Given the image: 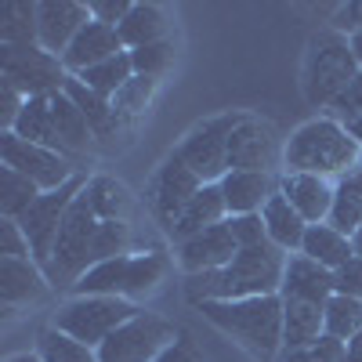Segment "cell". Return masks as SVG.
<instances>
[{
  "mask_svg": "<svg viewBox=\"0 0 362 362\" xmlns=\"http://www.w3.org/2000/svg\"><path fill=\"white\" fill-rule=\"evenodd\" d=\"M286 250L276 243H261L250 250H239L225 268L199 272L185 279V297L192 305H210V300H247V297H272L283 286L286 272Z\"/></svg>",
  "mask_w": 362,
  "mask_h": 362,
  "instance_id": "1",
  "label": "cell"
},
{
  "mask_svg": "<svg viewBox=\"0 0 362 362\" xmlns=\"http://www.w3.org/2000/svg\"><path fill=\"white\" fill-rule=\"evenodd\" d=\"M362 163V145L348 134L337 116H315L300 124L283 145V170L319 174L337 181Z\"/></svg>",
  "mask_w": 362,
  "mask_h": 362,
  "instance_id": "2",
  "label": "cell"
},
{
  "mask_svg": "<svg viewBox=\"0 0 362 362\" xmlns=\"http://www.w3.org/2000/svg\"><path fill=\"white\" fill-rule=\"evenodd\" d=\"M206 322H214L243 351L261 362H279L283 355V297H247V300H210L199 305Z\"/></svg>",
  "mask_w": 362,
  "mask_h": 362,
  "instance_id": "3",
  "label": "cell"
},
{
  "mask_svg": "<svg viewBox=\"0 0 362 362\" xmlns=\"http://www.w3.org/2000/svg\"><path fill=\"white\" fill-rule=\"evenodd\" d=\"M102 218L95 203L87 199V192L80 189V196L73 199L69 214L62 221V232H58L54 254L44 268V276L51 279L54 290H73L90 268L98 264V235H102Z\"/></svg>",
  "mask_w": 362,
  "mask_h": 362,
  "instance_id": "4",
  "label": "cell"
},
{
  "mask_svg": "<svg viewBox=\"0 0 362 362\" xmlns=\"http://www.w3.org/2000/svg\"><path fill=\"white\" fill-rule=\"evenodd\" d=\"M358 58L351 51V40L344 33H337L334 25L319 29L308 40L305 51V66H300V87H305V98L319 109H334L344 90L355 83L358 76Z\"/></svg>",
  "mask_w": 362,
  "mask_h": 362,
  "instance_id": "5",
  "label": "cell"
},
{
  "mask_svg": "<svg viewBox=\"0 0 362 362\" xmlns=\"http://www.w3.org/2000/svg\"><path fill=\"white\" fill-rule=\"evenodd\" d=\"M167 268H170V261H167L163 250H131V254H119V257H109V261L95 264L73 286V293L76 297H124V300H134V297L153 293L163 283Z\"/></svg>",
  "mask_w": 362,
  "mask_h": 362,
  "instance_id": "6",
  "label": "cell"
},
{
  "mask_svg": "<svg viewBox=\"0 0 362 362\" xmlns=\"http://www.w3.org/2000/svg\"><path fill=\"white\" fill-rule=\"evenodd\" d=\"M138 312L141 308H134V300H124V297H76L73 293L66 305H58L51 326L87 348H102Z\"/></svg>",
  "mask_w": 362,
  "mask_h": 362,
  "instance_id": "7",
  "label": "cell"
},
{
  "mask_svg": "<svg viewBox=\"0 0 362 362\" xmlns=\"http://www.w3.org/2000/svg\"><path fill=\"white\" fill-rule=\"evenodd\" d=\"M247 112H221V116H206L203 124H196L185 138L177 141L174 156L185 163L203 185H218L228 174V138L235 124Z\"/></svg>",
  "mask_w": 362,
  "mask_h": 362,
  "instance_id": "8",
  "label": "cell"
},
{
  "mask_svg": "<svg viewBox=\"0 0 362 362\" xmlns=\"http://www.w3.org/2000/svg\"><path fill=\"white\" fill-rule=\"evenodd\" d=\"M181 334V326L156 312H138L98 348L102 362H156Z\"/></svg>",
  "mask_w": 362,
  "mask_h": 362,
  "instance_id": "9",
  "label": "cell"
},
{
  "mask_svg": "<svg viewBox=\"0 0 362 362\" xmlns=\"http://www.w3.org/2000/svg\"><path fill=\"white\" fill-rule=\"evenodd\" d=\"M0 80H8L25 98H51L66 87L69 73L58 54L33 44V47H0Z\"/></svg>",
  "mask_w": 362,
  "mask_h": 362,
  "instance_id": "10",
  "label": "cell"
},
{
  "mask_svg": "<svg viewBox=\"0 0 362 362\" xmlns=\"http://www.w3.org/2000/svg\"><path fill=\"white\" fill-rule=\"evenodd\" d=\"M0 163L29 177L40 192H54L76 177V163L47 145H33L15 131H0Z\"/></svg>",
  "mask_w": 362,
  "mask_h": 362,
  "instance_id": "11",
  "label": "cell"
},
{
  "mask_svg": "<svg viewBox=\"0 0 362 362\" xmlns=\"http://www.w3.org/2000/svg\"><path fill=\"white\" fill-rule=\"evenodd\" d=\"M83 185H87V177L76 174L69 185L54 189V192H44V196L18 218V225H22L25 239H29V254H33V261H37L40 268H47V261H51V254H54V243H58V232H62V221H66L69 206H73V199L80 196Z\"/></svg>",
  "mask_w": 362,
  "mask_h": 362,
  "instance_id": "12",
  "label": "cell"
},
{
  "mask_svg": "<svg viewBox=\"0 0 362 362\" xmlns=\"http://www.w3.org/2000/svg\"><path fill=\"white\" fill-rule=\"evenodd\" d=\"M283 138L257 116H243L228 138V170L283 174Z\"/></svg>",
  "mask_w": 362,
  "mask_h": 362,
  "instance_id": "13",
  "label": "cell"
},
{
  "mask_svg": "<svg viewBox=\"0 0 362 362\" xmlns=\"http://www.w3.org/2000/svg\"><path fill=\"white\" fill-rule=\"evenodd\" d=\"M203 189V181L181 163L174 153L156 167L153 181H148V189H145V203H148V214L156 218V225L163 232H170V225L177 221V214L185 210V203Z\"/></svg>",
  "mask_w": 362,
  "mask_h": 362,
  "instance_id": "14",
  "label": "cell"
},
{
  "mask_svg": "<svg viewBox=\"0 0 362 362\" xmlns=\"http://www.w3.org/2000/svg\"><path fill=\"white\" fill-rule=\"evenodd\" d=\"M90 22V8L80 0H37V40L44 51L62 58L80 29Z\"/></svg>",
  "mask_w": 362,
  "mask_h": 362,
  "instance_id": "15",
  "label": "cell"
},
{
  "mask_svg": "<svg viewBox=\"0 0 362 362\" xmlns=\"http://www.w3.org/2000/svg\"><path fill=\"white\" fill-rule=\"evenodd\" d=\"M47 293L51 279L33 257H0V300L8 315H15L22 305H37Z\"/></svg>",
  "mask_w": 362,
  "mask_h": 362,
  "instance_id": "16",
  "label": "cell"
},
{
  "mask_svg": "<svg viewBox=\"0 0 362 362\" xmlns=\"http://www.w3.org/2000/svg\"><path fill=\"white\" fill-rule=\"evenodd\" d=\"M279 192L290 199V206H293L308 225H322V221H329V210H334L337 181L319 177V174L283 170V174H279Z\"/></svg>",
  "mask_w": 362,
  "mask_h": 362,
  "instance_id": "17",
  "label": "cell"
},
{
  "mask_svg": "<svg viewBox=\"0 0 362 362\" xmlns=\"http://www.w3.org/2000/svg\"><path fill=\"white\" fill-rule=\"evenodd\" d=\"M174 254H177V264L185 268L189 276H199V272L225 268L239 254V247H235V239L228 232V218H225L221 225H214V228H206V232L185 239V243H177Z\"/></svg>",
  "mask_w": 362,
  "mask_h": 362,
  "instance_id": "18",
  "label": "cell"
},
{
  "mask_svg": "<svg viewBox=\"0 0 362 362\" xmlns=\"http://www.w3.org/2000/svg\"><path fill=\"white\" fill-rule=\"evenodd\" d=\"M337 293L334 272L322 268L319 261L305 257V254H290L286 257V272H283V286L279 297L283 300H305V305H326Z\"/></svg>",
  "mask_w": 362,
  "mask_h": 362,
  "instance_id": "19",
  "label": "cell"
},
{
  "mask_svg": "<svg viewBox=\"0 0 362 362\" xmlns=\"http://www.w3.org/2000/svg\"><path fill=\"white\" fill-rule=\"evenodd\" d=\"M124 51H127V47H124V40H119L116 25H105V22H98V18H90V22L80 29V37L69 44V51L62 54V66H66L69 76H80L83 69L102 66V62H109V58L124 54Z\"/></svg>",
  "mask_w": 362,
  "mask_h": 362,
  "instance_id": "20",
  "label": "cell"
},
{
  "mask_svg": "<svg viewBox=\"0 0 362 362\" xmlns=\"http://www.w3.org/2000/svg\"><path fill=\"white\" fill-rule=\"evenodd\" d=\"M218 189L225 196L228 218L235 214H261L264 203L279 192V174H261V170H228Z\"/></svg>",
  "mask_w": 362,
  "mask_h": 362,
  "instance_id": "21",
  "label": "cell"
},
{
  "mask_svg": "<svg viewBox=\"0 0 362 362\" xmlns=\"http://www.w3.org/2000/svg\"><path fill=\"white\" fill-rule=\"evenodd\" d=\"M228 218V206H225V196H221V189L218 185H203L189 203H185V210L177 214V221L170 225V239H174V247L177 243H185V239H192V235H199V232H206V228H214V225H221Z\"/></svg>",
  "mask_w": 362,
  "mask_h": 362,
  "instance_id": "22",
  "label": "cell"
},
{
  "mask_svg": "<svg viewBox=\"0 0 362 362\" xmlns=\"http://www.w3.org/2000/svg\"><path fill=\"white\" fill-rule=\"evenodd\" d=\"M261 221H264V232H268V243H276V247L286 250V254H300V243H305L308 221L290 206V199H286L283 192H276V196L264 203Z\"/></svg>",
  "mask_w": 362,
  "mask_h": 362,
  "instance_id": "23",
  "label": "cell"
},
{
  "mask_svg": "<svg viewBox=\"0 0 362 362\" xmlns=\"http://www.w3.org/2000/svg\"><path fill=\"white\" fill-rule=\"evenodd\" d=\"M66 95L76 102V109L83 112V119L90 124V131H95V141H116V134L124 131V124L116 119V109H112V98H102L98 90H90L87 83H80L76 76L66 80Z\"/></svg>",
  "mask_w": 362,
  "mask_h": 362,
  "instance_id": "24",
  "label": "cell"
},
{
  "mask_svg": "<svg viewBox=\"0 0 362 362\" xmlns=\"http://www.w3.org/2000/svg\"><path fill=\"white\" fill-rule=\"evenodd\" d=\"M51 112H54V131H58V141H62L66 156L69 160L87 156V148L95 145V131H90V124L83 119V112L76 109V102L66 90L51 95Z\"/></svg>",
  "mask_w": 362,
  "mask_h": 362,
  "instance_id": "25",
  "label": "cell"
},
{
  "mask_svg": "<svg viewBox=\"0 0 362 362\" xmlns=\"http://www.w3.org/2000/svg\"><path fill=\"white\" fill-rule=\"evenodd\" d=\"M319 337H326V315L322 305H305V300H283V351L308 348Z\"/></svg>",
  "mask_w": 362,
  "mask_h": 362,
  "instance_id": "26",
  "label": "cell"
},
{
  "mask_svg": "<svg viewBox=\"0 0 362 362\" xmlns=\"http://www.w3.org/2000/svg\"><path fill=\"white\" fill-rule=\"evenodd\" d=\"M300 254L319 261L329 272H337V268H344L355 257V247H351V235H344L329 221H322V225H308L305 243H300Z\"/></svg>",
  "mask_w": 362,
  "mask_h": 362,
  "instance_id": "27",
  "label": "cell"
},
{
  "mask_svg": "<svg viewBox=\"0 0 362 362\" xmlns=\"http://www.w3.org/2000/svg\"><path fill=\"white\" fill-rule=\"evenodd\" d=\"M119 40H124L127 51H138L145 44H156V40H167V18L156 4H134L131 15L116 25Z\"/></svg>",
  "mask_w": 362,
  "mask_h": 362,
  "instance_id": "28",
  "label": "cell"
},
{
  "mask_svg": "<svg viewBox=\"0 0 362 362\" xmlns=\"http://www.w3.org/2000/svg\"><path fill=\"white\" fill-rule=\"evenodd\" d=\"M15 134L25 138V141H33V145H47V148H54V153L66 156L62 141H58V131H54L51 98H25L22 116H18V124H15ZM73 163H76V160H73Z\"/></svg>",
  "mask_w": 362,
  "mask_h": 362,
  "instance_id": "29",
  "label": "cell"
},
{
  "mask_svg": "<svg viewBox=\"0 0 362 362\" xmlns=\"http://www.w3.org/2000/svg\"><path fill=\"white\" fill-rule=\"evenodd\" d=\"M37 40V4L33 0H8L0 8V47H33Z\"/></svg>",
  "mask_w": 362,
  "mask_h": 362,
  "instance_id": "30",
  "label": "cell"
},
{
  "mask_svg": "<svg viewBox=\"0 0 362 362\" xmlns=\"http://www.w3.org/2000/svg\"><path fill=\"white\" fill-rule=\"evenodd\" d=\"M329 225L344 235H355V228L362 225V163L355 170H348L344 177H337V196H334V210H329Z\"/></svg>",
  "mask_w": 362,
  "mask_h": 362,
  "instance_id": "31",
  "label": "cell"
},
{
  "mask_svg": "<svg viewBox=\"0 0 362 362\" xmlns=\"http://www.w3.org/2000/svg\"><path fill=\"white\" fill-rule=\"evenodd\" d=\"M40 196H44V192H40L29 177H22V174L11 170V167H0V218L18 221Z\"/></svg>",
  "mask_w": 362,
  "mask_h": 362,
  "instance_id": "32",
  "label": "cell"
},
{
  "mask_svg": "<svg viewBox=\"0 0 362 362\" xmlns=\"http://www.w3.org/2000/svg\"><path fill=\"white\" fill-rule=\"evenodd\" d=\"M131 76H134V66H131V54L124 51V54L109 58V62H102V66L83 69L76 80H80V83H87L90 90H98L102 98H116L119 90L127 87V80H131Z\"/></svg>",
  "mask_w": 362,
  "mask_h": 362,
  "instance_id": "33",
  "label": "cell"
},
{
  "mask_svg": "<svg viewBox=\"0 0 362 362\" xmlns=\"http://www.w3.org/2000/svg\"><path fill=\"white\" fill-rule=\"evenodd\" d=\"M37 355H40V362H102L98 348H87L54 326L37 334Z\"/></svg>",
  "mask_w": 362,
  "mask_h": 362,
  "instance_id": "34",
  "label": "cell"
},
{
  "mask_svg": "<svg viewBox=\"0 0 362 362\" xmlns=\"http://www.w3.org/2000/svg\"><path fill=\"white\" fill-rule=\"evenodd\" d=\"M322 315H326V337H337V341H351L358 329H362V300L358 297H344V293H334L322 305Z\"/></svg>",
  "mask_w": 362,
  "mask_h": 362,
  "instance_id": "35",
  "label": "cell"
},
{
  "mask_svg": "<svg viewBox=\"0 0 362 362\" xmlns=\"http://www.w3.org/2000/svg\"><path fill=\"white\" fill-rule=\"evenodd\" d=\"M156 83H160V80H153V76H131L127 87L112 98L116 119H119L124 127H131L134 119L148 109V102H153V95H156Z\"/></svg>",
  "mask_w": 362,
  "mask_h": 362,
  "instance_id": "36",
  "label": "cell"
},
{
  "mask_svg": "<svg viewBox=\"0 0 362 362\" xmlns=\"http://www.w3.org/2000/svg\"><path fill=\"white\" fill-rule=\"evenodd\" d=\"M127 54H131L134 76H153V80H160V76L174 66V40H156V44H145V47L127 51Z\"/></svg>",
  "mask_w": 362,
  "mask_h": 362,
  "instance_id": "37",
  "label": "cell"
},
{
  "mask_svg": "<svg viewBox=\"0 0 362 362\" xmlns=\"http://www.w3.org/2000/svg\"><path fill=\"white\" fill-rule=\"evenodd\" d=\"M279 362H348V351H344V341H337V337H319L308 348L283 351Z\"/></svg>",
  "mask_w": 362,
  "mask_h": 362,
  "instance_id": "38",
  "label": "cell"
},
{
  "mask_svg": "<svg viewBox=\"0 0 362 362\" xmlns=\"http://www.w3.org/2000/svg\"><path fill=\"white\" fill-rule=\"evenodd\" d=\"M228 232H232L239 250H250V247L268 243V232H264L261 214H235V218H228Z\"/></svg>",
  "mask_w": 362,
  "mask_h": 362,
  "instance_id": "39",
  "label": "cell"
},
{
  "mask_svg": "<svg viewBox=\"0 0 362 362\" xmlns=\"http://www.w3.org/2000/svg\"><path fill=\"white\" fill-rule=\"evenodd\" d=\"M0 257H33L22 225L11 218H0Z\"/></svg>",
  "mask_w": 362,
  "mask_h": 362,
  "instance_id": "40",
  "label": "cell"
},
{
  "mask_svg": "<svg viewBox=\"0 0 362 362\" xmlns=\"http://www.w3.org/2000/svg\"><path fill=\"white\" fill-rule=\"evenodd\" d=\"M22 105H25L22 90H15L8 80H0V131H15L18 116H22Z\"/></svg>",
  "mask_w": 362,
  "mask_h": 362,
  "instance_id": "41",
  "label": "cell"
},
{
  "mask_svg": "<svg viewBox=\"0 0 362 362\" xmlns=\"http://www.w3.org/2000/svg\"><path fill=\"white\" fill-rule=\"evenodd\" d=\"M156 362H203V351H199V344H196V337L189 334L185 326H181V334H177V341L156 358Z\"/></svg>",
  "mask_w": 362,
  "mask_h": 362,
  "instance_id": "42",
  "label": "cell"
},
{
  "mask_svg": "<svg viewBox=\"0 0 362 362\" xmlns=\"http://www.w3.org/2000/svg\"><path fill=\"white\" fill-rule=\"evenodd\" d=\"M334 283H337V293L358 297V300H362V257H358V254H355L344 268L334 272Z\"/></svg>",
  "mask_w": 362,
  "mask_h": 362,
  "instance_id": "43",
  "label": "cell"
},
{
  "mask_svg": "<svg viewBox=\"0 0 362 362\" xmlns=\"http://www.w3.org/2000/svg\"><path fill=\"white\" fill-rule=\"evenodd\" d=\"M90 18H98V22H105V25H119L127 15H131V0H90Z\"/></svg>",
  "mask_w": 362,
  "mask_h": 362,
  "instance_id": "44",
  "label": "cell"
},
{
  "mask_svg": "<svg viewBox=\"0 0 362 362\" xmlns=\"http://www.w3.org/2000/svg\"><path fill=\"white\" fill-rule=\"evenodd\" d=\"M334 116L337 119H348V116H362V69L355 76V83L344 90V98L334 105Z\"/></svg>",
  "mask_w": 362,
  "mask_h": 362,
  "instance_id": "45",
  "label": "cell"
},
{
  "mask_svg": "<svg viewBox=\"0 0 362 362\" xmlns=\"http://www.w3.org/2000/svg\"><path fill=\"white\" fill-rule=\"evenodd\" d=\"M334 29L344 37H351L355 29H362V0H351V4H341L334 15Z\"/></svg>",
  "mask_w": 362,
  "mask_h": 362,
  "instance_id": "46",
  "label": "cell"
},
{
  "mask_svg": "<svg viewBox=\"0 0 362 362\" xmlns=\"http://www.w3.org/2000/svg\"><path fill=\"white\" fill-rule=\"evenodd\" d=\"M344 351H348V362H362V329L344 344Z\"/></svg>",
  "mask_w": 362,
  "mask_h": 362,
  "instance_id": "47",
  "label": "cell"
},
{
  "mask_svg": "<svg viewBox=\"0 0 362 362\" xmlns=\"http://www.w3.org/2000/svg\"><path fill=\"white\" fill-rule=\"evenodd\" d=\"M341 124H344V127H348V134L362 145V116H348V119H341Z\"/></svg>",
  "mask_w": 362,
  "mask_h": 362,
  "instance_id": "48",
  "label": "cell"
},
{
  "mask_svg": "<svg viewBox=\"0 0 362 362\" xmlns=\"http://www.w3.org/2000/svg\"><path fill=\"white\" fill-rule=\"evenodd\" d=\"M348 40H351V51H355V58H358V66H362V29H355V33H351Z\"/></svg>",
  "mask_w": 362,
  "mask_h": 362,
  "instance_id": "49",
  "label": "cell"
},
{
  "mask_svg": "<svg viewBox=\"0 0 362 362\" xmlns=\"http://www.w3.org/2000/svg\"><path fill=\"white\" fill-rule=\"evenodd\" d=\"M8 362H40V355L37 351H25V355H11Z\"/></svg>",
  "mask_w": 362,
  "mask_h": 362,
  "instance_id": "50",
  "label": "cell"
},
{
  "mask_svg": "<svg viewBox=\"0 0 362 362\" xmlns=\"http://www.w3.org/2000/svg\"><path fill=\"white\" fill-rule=\"evenodd\" d=\"M351 247H355V254L362 257V225L355 228V235H351Z\"/></svg>",
  "mask_w": 362,
  "mask_h": 362,
  "instance_id": "51",
  "label": "cell"
}]
</instances>
